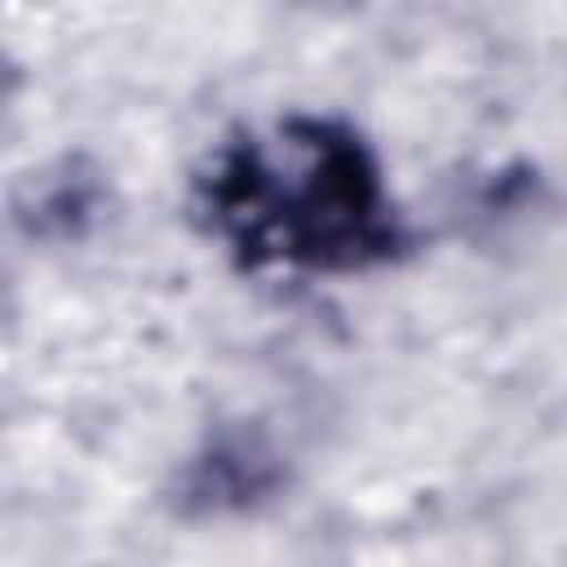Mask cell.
Instances as JSON below:
<instances>
[{
  "instance_id": "6da1fadb",
  "label": "cell",
  "mask_w": 567,
  "mask_h": 567,
  "mask_svg": "<svg viewBox=\"0 0 567 567\" xmlns=\"http://www.w3.org/2000/svg\"><path fill=\"white\" fill-rule=\"evenodd\" d=\"M190 217L239 270L363 275L412 244L377 146L315 111L226 137L190 177Z\"/></svg>"
},
{
  "instance_id": "3957f363",
  "label": "cell",
  "mask_w": 567,
  "mask_h": 567,
  "mask_svg": "<svg viewBox=\"0 0 567 567\" xmlns=\"http://www.w3.org/2000/svg\"><path fill=\"white\" fill-rule=\"evenodd\" d=\"M111 204H115L111 177L89 151H62L44 159L40 168L22 173L9 195L13 226L40 244L89 239L111 217Z\"/></svg>"
},
{
  "instance_id": "7a4b0ae2",
  "label": "cell",
  "mask_w": 567,
  "mask_h": 567,
  "mask_svg": "<svg viewBox=\"0 0 567 567\" xmlns=\"http://www.w3.org/2000/svg\"><path fill=\"white\" fill-rule=\"evenodd\" d=\"M288 487V456L252 421L213 425L173 474V509L186 518H226L270 505Z\"/></svg>"
},
{
  "instance_id": "277c9868",
  "label": "cell",
  "mask_w": 567,
  "mask_h": 567,
  "mask_svg": "<svg viewBox=\"0 0 567 567\" xmlns=\"http://www.w3.org/2000/svg\"><path fill=\"white\" fill-rule=\"evenodd\" d=\"M22 84H27L22 66L0 49V137H4V133H9V124H13V111H18V97H22Z\"/></svg>"
}]
</instances>
